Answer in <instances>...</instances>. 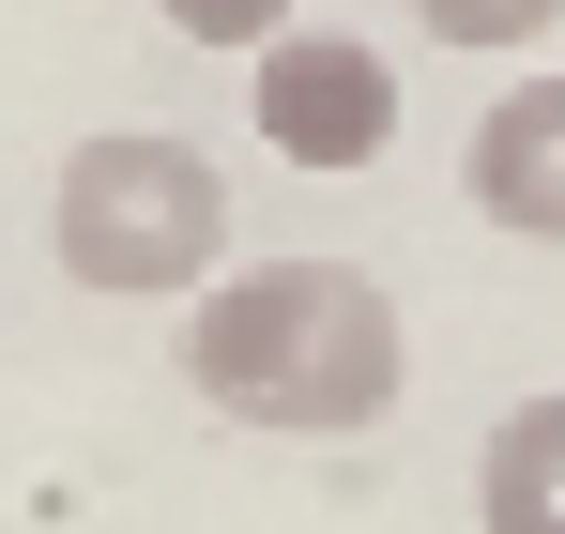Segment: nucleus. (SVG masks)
<instances>
[{
	"instance_id": "obj_1",
	"label": "nucleus",
	"mask_w": 565,
	"mask_h": 534,
	"mask_svg": "<svg viewBox=\"0 0 565 534\" xmlns=\"http://www.w3.org/2000/svg\"><path fill=\"white\" fill-rule=\"evenodd\" d=\"M184 382L230 428L352 444L397 413V290L352 260H230L184 321Z\"/></svg>"
},
{
	"instance_id": "obj_2",
	"label": "nucleus",
	"mask_w": 565,
	"mask_h": 534,
	"mask_svg": "<svg viewBox=\"0 0 565 534\" xmlns=\"http://www.w3.org/2000/svg\"><path fill=\"white\" fill-rule=\"evenodd\" d=\"M46 245L77 290H214L230 275V183L199 138H77L62 199H46Z\"/></svg>"
},
{
	"instance_id": "obj_3",
	"label": "nucleus",
	"mask_w": 565,
	"mask_h": 534,
	"mask_svg": "<svg viewBox=\"0 0 565 534\" xmlns=\"http://www.w3.org/2000/svg\"><path fill=\"white\" fill-rule=\"evenodd\" d=\"M245 107H260V138H276L290 169H367L382 138H397V77H382V46H352V31H276L260 77H245Z\"/></svg>"
},
{
	"instance_id": "obj_4",
	"label": "nucleus",
	"mask_w": 565,
	"mask_h": 534,
	"mask_svg": "<svg viewBox=\"0 0 565 534\" xmlns=\"http://www.w3.org/2000/svg\"><path fill=\"white\" fill-rule=\"evenodd\" d=\"M473 214L520 245H565V77H520L473 122Z\"/></svg>"
},
{
	"instance_id": "obj_5",
	"label": "nucleus",
	"mask_w": 565,
	"mask_h": 534,
	"mask_svg": "<svg viewBox=\"0 0 565 534\" xmlns=\"http://www.w3.org/2000/svg\"><path fill=\"white\" fill-rule=\"evenodd\" d=\"M473 520L489 534H565V397H520L473 458Z\"/></svg>"
},
{
	"instance_id": "obj_6",
	"label": "nucleus",
	"mask_w": 565,
	"mask_h": 534,
	"mask_svg": "<svg viewBox=\"0 0 565 534\" xmlns=\"http://www.w3.org/2000/svg\"><path fill=\"white\" fill-rule=\"evenodd\" d=\"M413 15H428L444 46H535V31H551L565 0H413Z\"/></svg>"
},
{
	"instance_id": "obj_7",
	"label": "nucleus",
	"mask_w": 565,
	"mask_h": 534,
	"mask_svg": "<svg viewBox=\"0 0 565 534\" xmlns=\"http://www.w3.org/2000/svg\"><path fill=\"white\" fill-rule=\"evenodd\" d=\"M169 31H199V46H276L290 31V0H153Z\"/></svg>"
}]
</instances>
